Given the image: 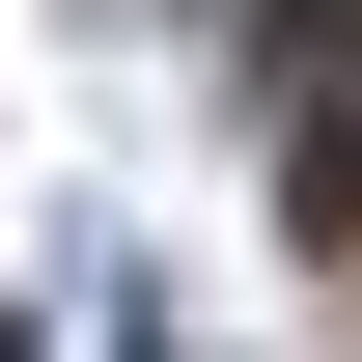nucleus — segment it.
<instances>
[{
    "mask_svg": "<svg viewBox=\"0 0 362 362\" xmlns=\"http://www.w3.org/2000/svg\"><path fill=\"white\" fill-rule=\"evenodd\" d=\"M279 223L362 251V0H279Z\"/></svg>",
    "mask_w": 362,
    "mask_h": 362,
    "instance_id": "obj_1",
    "label": "nucleus"
}]
</instances>
